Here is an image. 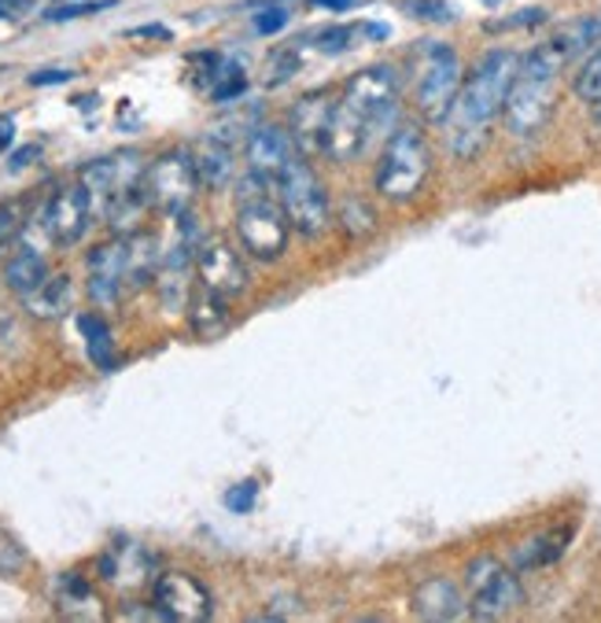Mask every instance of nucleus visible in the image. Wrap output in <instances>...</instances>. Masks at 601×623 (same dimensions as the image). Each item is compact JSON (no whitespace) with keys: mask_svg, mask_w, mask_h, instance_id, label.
<instances>
[{"mask_svg":"<svg viewBox=\"0 0 601 623\" xmlns=\"http://www.w3.org/2000/svg\"><path fill=\"white\" fill-rule=\"evenodd\" d=\"M399 115V78L388 63L358 71L347 82L344 96L333 107L329 123V140H325V156L336 162H351L373 145L377 137H384L396 129Z\"/></svg>","mask_w":601,"mask_h":623,"instance_id":"f257e3e1","label":"nucleus"},{"mask_svg":"<svg viewBox=\"0 0 601 623\" xmlns=\"http://www.w3.org/2000/svg\"><path fill=\"white\" fill-rule=\"evenodd\" d=\"M517 67H520L517 52L495 49L476 63L473 74H465L462 93H457L454 107L443 118L446 145H451L457 159H473L476 151L484 148L491 123H495L502 115V107H506V96L513 89V78H517Z\"/></svg>","mask_w":601,"mask_h":623,"instance_id":"f03ea898","label":"nucleus"},{"mask_svg":"<svg viewBox=\"0 0 601 623\" xmlns=\"http://www.w3.org/2000/svg\"><path fill=\"white\" fill-rule=\"evenodd\" d=\"M565 67H568V60L550 41H542L528 56H520L517 78H513L506 107H502V118H506V129L513 137H535L546 126V118L553 112L557 78H561Z\"/></svg>","mask_w":601,"mask_h":623,"instance_id":"7ed1b4c3","label":"nucleus"},{"mask_svg":"<svg viewBox=\"0 0 601 623\" xmlns=\"http://www.w3.org/2000/svg\"><path fill=\"white\" fill-rule=\"evenodd\" d=\"M236 203H240V211H236L240 244L259 262H277L284 251H288V233H292V222H288V214H284L281 196H277V181L247 170V178L240 181Z\"/></svg>","mask_w":601,"mask_h":623,"instance_id":"20e7f679","label":"nucleus"},{"mask_svg":"<svg viewBox=\"0 0 601 623\" xmlns=\"http://www.w3.org/2000/svg\"><path fill=\"white\" fill-rule=\"evenodd\" d=\"M429 173H432V148L424 140L421 126L402 123L391 129L377 162V192L391 203H407L424 189Z\"/></svg>","mask_w":601,"mask_h":623,"instance_id":"39448f33","label":"nucleus"},{"mask_svg":"<svg viewBox=\"0 0 601 623\" xmlns=\"http://www.w3.org/2000/svg\"><path fill=\"white\" fill-rule=\"evenodd\" d=\"M410 67H413V101H418V112L429 123H443L465 82L457 52L451 45H443V41H421V49L410 56Z\"/></svg>","mask_w":601,"mask_h":623,"instance_id":"423d86ee","label":"nucleus"},{"mask_svg":"<svg viewBox=\"0 0 601 623\" xmlns=\"http://www.w3.org/2000/svg\"><path fill=\"white\" fill-rule=\"evenodd\" d=\"M277 196H281V207H284V214H288L292 229L299 236L314 240L329 229V222H333L329 192H325L321 178L299 156H295L288 162V170L277 178Z\"/></svg>","mask_w":601,"mask_h":623,"instance_id":"0eeeda50","label":"nucleus"},{"mask_svg":"<svg viewBox=\"0 0 601 623\" xmlns=\"http://www.w3.org/2000/svg\"><path fill=\"white\" fill-rule=\"evenodd\" d=\"M468 587V616L473 620H502L524 605V587L513 568H506L498 557H476L465 568Z\"/></svg>","mask_w":601,"mask_h":623,"instance_id":"6e6552de","label":"nucleus"},{"mask_svg":"<svg viewBox=\"0 0 601 623\" xmlns=\"http://www.w3.org/2000/svg\"><path fill=\"white\" fill-rule=\"evenodd\" d=\"M196 189H200V178H196V167H192V151H170V156L156 159L145 170L148 207H156L162 214L189 211Z\"/></svg>","mask_w":601,"mask_h":623,"instance_id":"1a4fd4ad","label":"nucleus"},{"mask_svg":"<svg viewBox=\"0 0 601 623\" xmlns=\"http://www.w3.org/2000/svg\"><path fill=\"white\" fill-rule=\"evenodd\" d=\"M151 605L162 612V620H173V623H200V620H211V612H214V601L207 594V587L184 572L159 576L156 590H151Z\"/></svg>","mask_w":601,"mask_h":623,"instance_id":"9d476101","label":"nucleus"},{"mask_svg":"<svg viewBox=\"0 0 601 623\" xmlns=\"http://www.w3.org/2000/svg\"><path fill=\"white\" fill-rule=\"evenodd\" d=\"M89 218H93V196L78 181V184H67V189H60L56 196H52L45 214H41V229H45V236L52 240V244L71 247L85 236Z\"/></svg>","mask_w":601,"mask_h":623,"instance_id":"9b49d317","label":"nucleus"},{"mask_svg":"<svg viewBox=\"0 0 601 623\" xmlns=\"http://www.w3.org/2000/svg\"><path fill=\"white\" fill-rule=\"evenodd\" d=\"M145 181V167H140L137 151H118V156L96 159L82 170V184L89 189L93 200H104V207L129 189H140Z\"/></svg>","mask_w":601,"mask_h":623,"instance_id":"f8f14e48","label":"nucleus"},{"mask_svg":"<svg viewBox=\"0 0 601 623\" xmlns=\"http://www.w3.org/2000/svg\"><path fill=\"white\" fill-rule=\"evenodd\" d=\"M196 270H200L203 288L225 295V299H233V295L247 288L244 258H240L229 244H222V240H207V244H200V251H196Z\"/></svg>","mask_w":601,"mask_h":623,"instance_id":"ddd939ff","label":"nucleus"},{"mask_svg":"<svg viewBox=\"0 0 601 623\" xmlns=\"http://www.w3.org/2000/svg\"><path fill=\"white\" fill-rule=\"evenodd\" d=\"M333 107L336 104H329V96H325V93L303 96V101L292 104L288 134H292V145L299 148V156H318V151H325V140H329V123H333Z\"/></svg>","mask_w":601,"mask_h":623,"instance_id":"4468645a","label":"nucleus"},{"mask_svg":"<svg viewBox=\"0 0 601 623\" xmlns=\"http://www.w3.org/2000/svg\"><path fill=\"white\" fill-rule=\"evenodd\" d=\"M123 288H126V236H118L89 251V299L96 306H115Z\"/></svg>","mask_w":601,"mask_h":623,"instance_id":"2eb2a0df","label":"nucleus"},{"mask_svg":"<svg viewBox=\"0 0 601 623\" xmlns=\"http://www.w3.org/2000/svg\"><path fill=\"white\" fill-rule=\"evenodd\" d=\"M295 159L292 134L281 126H255L247 134V170L262 173V178L277 181L288 162Z\"/></svg>","mask_w":601,"mask_h":623,"instance_id":"dca6fc26","label":"nucleus"},{"mask_svg":"<svg viewBox=\"0 0 601 623\" xmlns=\"http://www.w3.org/2000/svg\"><path fill=\"white\" fill-rule=\"evenodd\" d=\"M410 605L418 620H457L468 612V598L451 576H432L413 590Z\"/></svg>","mask_w":601,"mask_h":623,"instance_id":"f3484780","label":"nucleus"},{"mask_svg":"<svg viewBox=\"0 0 601 623\" xmlns=\"http://www.w3.org/2000/svg\"><path fill=\"white\" fill-rule=\"evenodd\" d=\"M192 167H196V178H200L203 189H225L236 170L233 148H229L225 140H218L214 134H207L200 145L192 148Z\"/></svg>","mask_w":601,"mask_h":623,"instance_id":"a211bd4d","label":"nucleus"},{"mask_svg":"<svg viewBox=\"0 0 601 623\" xmlns=\"http://www.w3.org/2000/svg\"><path fill=\"white\" fill-rule=\"evenodd\" d=\"M45 281H49L45 255H41L34 244H19L15 255L4 262V284L15 295H23V299H27V295H34Z\"/></svg>","mask_w":601,"mask_h":623,"instance_id":"6ab92c4d","label":"nucleus"},{"mask_svg":"<svg viewBox=\"0 0 601 623\" xmlns=\"http://www.w3.org/2000/svg\"><path fill=\"white\" fill-rule=\"evenodd\" d=\"M568 539H572V531L568 528H553V531L535 535V539L520 542L517 550H513V568H517V572H535V568L561 561L565 550H568Z\"/></svg>","mask_w":601,"mask_h":623,"instance_id":"aec40b11","label":"nucleus"},{"mask_svg":"<svg viewBox=\"0 0 601 623\" xmlns=\"http://www.w3.org/2000/svg\"><path fill=\"white\" fill-rule=\"evenodd\" d=\"M159 266H162V251H159V240L148 236V233H134L126 236V284L129 288H145L159 277Z\"/></svg>","mask_w":601,"mask_h":623,"instance_id":"412c9836","label":"nucleus"},{"mask_svg":"<svg viewBox=\"0 0 601 623\" xmlns=\"http://www.w3.org/2000/svg\"><path fill=\"white\" fill-rule=\"evenodd\" d=\"M550 45L561 52L568 63L576 56H590V52L601 45V15H579L572 23H565L550 38Z\"/></svg>","mask_w":601,"mask_h":623,"instance_id":"4be33fe9","label":"nucleus"},{"mask_svg":"<svg viewBox=\"0 0 601 623\" xmlns=\"http://www.w3.org/2000/svg\"><path fill=\"white\" fill-rule=\"evenodd\" d=\"M229 299L225 295H218L211 288H200L189 295V318H192V329L203 336V340H214L218 332H225L229 325Z\"/></svg>","mask_w":601,"mask_h":623,"instance_id":"5701e85b","label":"nucleus"},{"mask_svg":"<svg viewBox=\"0 0 601 623\" xmlns=\"http://www.w3.org/2000/svg\"><path fill=\"white\" fill-rule=\"evenodd\" d=\"M30 303V314H38V318H63V314L71 310L74 303V284L71 277H49L34 295H27Z\"/></svg>","mask_w":601,"mask_h":623,"instance_id":"b1692460","label":"nucleus"},{"mask_svg":"<svg viewBox=\"0 0 601 623\" xmlns=\"http://www.w3.org/2000/svg\"><path fill=\"white\" fill-rule=\"evenodd\" d=\"M78 332L85 336V351H89L93 366H101L104 373H112L115 369V344H112V329H107V321L101 314H78Z\"/></svg>","mask_w":601,"mask_h":623,"instance_id":"393cba45","label":"nucleus"},{"mask_svg":"<svg viewBox=\"0 0 601 623\" xmlns=\"http://www.w3.org/2000/svg\"><path fill=\"white\" fill-rule=\"evenodd\" d=\"M572 89H576L579 101H583L590 112L601 118V45L583 60V67H579Z\"/></svg>","mask_w":601,"mask_h":623,"instance_id":"a878e982","label":"nucleus"},{"mask_svg":"<svg viewBox=\"0 0 601 623\" xmlns=\"http://www.w3.org/2000/svg\"><path fill=\"white\" fill-rule=\"evenodd\" d=\"M247 93V74L244 67H240L236 60H222V67H218V78L211 85V101L214 104H233L236 96H244Z\"/></svg>","mask_w":601,"mask_h":623,"instance_id":"bb28decb","label":"nucleus"},{"mask_svg":"<svg viewBox=\"0 0 601 623\" xmlns=\"http://www.w3.org/2000/svg\"><path fill=\"white\" fill-rule=\"evenodd\" d=\"M399 12H407L421 23H454V4L451 0H399Z\"/></svg>","mask_w":601,"mask_h":623,"instance_id":"cd10ccee","label":"nucleus"},{"mask_svg":"<svg viewBox=\"0 0 601 623\" xmlns=\"http://www.w3.org/2000/svg\"><path fill=\"white\" fill-rule=\"evenodd\" d=\"M107 8H115V0H74V4H60V8H49L45 19L49 23H71V19H85V15H96V12H107Z\"/></svg>","mask_w":601,"mask_h":623,"instance_id":"c85d7f7f","label":"nucleus"},{"mask_svg":"<svg viewBox=\"0 0 601 623\" xmlns=\"http://www.w3.org/2000/svg\"><path fill=\"white\" fill-rule=\"evenodd\" d=\"M295 71H299V56H295L292 49H277L266 63V85H284L288 78H295Z\"/></svg>","mask_w":601,"mask_h":623,"instance_id":"c756f323","label":"nucleus"},{"mask_svg":"<svg viewBox=\"0 0 601 623\" xmlns=\"http://www.w3.org/2000/svg\"><path fill=\"white\" fill-rule=\"evenodd\" d=\"M288 19H292L288 8H262V12L251 15V27H255L259 38H273V34H281V30L288 27Z\"/></svg>","mask_w":601,"mask_h":623,"instance_id":"7c9ffc66","label":"nucleus"},{"mask_svg":"<svg viewBox=\"0 0 601 623\" xmlns=\"http://www.w3.org/2000/svg\"><path fill=\"white\" fill-rule=\"evenodd\" d=\"M222 501H225V509H233V513H251L259 501V484L255 479H244V484L229 487Z\"/></svg>","mask_w":601,"mask_h":623,"instance_id":"2f4dec72","label":"nucleus"},{"mask_svg":"<svg viewBox=\"0 0 601 623\" xmlns=\"http://www.w3.org/2000/svg\"><path fill=\"white\" fill-rule=\"evenodd\" d=\"M373 222H377L373 207H362L358 200L347 203V211H344V229H347V233H369Z\"/></svg>","mask_w":601,"mask_h":623,"instance_id":"473e14b6","label":"nucleus"},{"mask_svg":"<svg viewBox=\"0 0 601 623\" xmlns=\"http://www.w3.org/2000/svg\"><path fill=\"white\" fill-rule=\"evenodd\" d=\"M347 41H351V27H325V30H318L314 45H318L321 52H344Z\"/></svg>","mask_w":601,"mask_h":623,"instance_id":"72a5a7b5","label":"nucleus"},{"mask_svg":"<svg viewBox=\"0 0 601 623\" xmlns=\"http://www.w3.org/2000/svg\"><path fill=\"white\" fill-rule=\"evenodd\" d=\"M19 568H23V553H19V546L8 535H0V576H12Z\"/></svg>","mask_w":601,"mask_h":623,"instance_id":"f704fd0d","label":"nucleus"},{"mask_svg":"<svg viewBox=\"0 0 601 623\" xmlns=\"http://www.w3.org/2000/svg\"><path fill=\"white\" fill-rule=\"evenodd\" d=\"M15 233H19V211L12 203H4V207H0V251L12 244Z\"/></svg>","mask_w":601,"mask_h":623,"instance_id":"c9c22d12","label":"nucleus"},{"mask_svg":"<svg viewBox=\"0 0 601 623\" xmlns=\"http://www.w3.org/2000/svg\"><path fill=\"white\" fill-rule=\"evenodd\" d=\"M30 8H34V0H0V23L30 15Z\"/></svg>","mask_w":601,"mask_h":623,"instance_id":"e433bc0d","label":"nucleus"},{"mask_svg":"<svg viewBox=\"0 0 601 623\" xmlns=\"http://www.w3.org/2000/svg\"><path fill=\"white\" fill-rule=\"evenodd\" d=\"M531 23H542V12H539V8L517 12V19H509V23H491L487 30H513V27H531Z\"/></svg>","mask_w":601,"mask_h":623,"instance_id":"4c0bfd02","label":"nucleus"},{"mask_svg":"<svg viewBox=\"0 0 601 623\" xmlns=\"http://www.w3.org/2000/svg\"><path fill=\"white\" fill-rule=\"evenodd\" d=\"M71 78H74V71H38V74H30V85H63Z\"/></svg>","mask_w":601,"mask_h":623,"instance_id":"58836bf2","label":"nucleus"},{"mask_svg":"<svg viewBox=\"0 0 601 623\" xmlns=\"http://www.w3.org/2000/svg\"><path fill=\"white\" fill-rule=\"evenodd\" d=\"M38 156H41V145H27V148H19V151H15L8 167H12V170H23V167H30V162H34Z\"/></svg>","mask_w":601,"mask_h":623,"instance_id":"ea45409f","label":"nucleus"},{"mask_svg":"<svg viewBox=\"0 0 601 623\" xmlns=\"http://www.w3.org/2000/svg\"><path fill=\"white\" fill-rule=\"evenodd\" d=\"M15 140V118L12 115H0V151L12 148Z\"/></svg>","mask_w":601,"mask_h":623,"instance_id":"a19ab883","label":"nucleus"},{"mask_svg":"<svg viewBox=\"0 0 601 623\" xmlns=\"http://www.w3.org/2000/svg\"><path fill=\"white\" fill-rule=\"evenodd\" d=\"M129 38H162L170 41V30L167 27H137V30H126Z\"/></svg>","mask_w":601,"mask_h":623,"instance_id":"79ce46f5","label":"nucleus"},{"mask_svg":"<svg viewBox=\"0 0 601 623\" xmlns=\"http://www.w3.org/2000/svg\"><path fill=\"white\" fill-rule=\"evenodd\" d=\"M314 8H325V12H347L355 0H310Z\"/></svg>","mask_w":601,"mask_h":623,"instance_id":"37998d69","label":"nucleus"},{"mask_svg":"<svg viewBox=\"0 0 601 623\" xmlns=\"http://www.w3.org/2000/svg\"><path fill=\"white\" fill-rule=\"evenodd\" d=\"M366 38H373V41H388L391 38V27L388 23H366Z\"/></svg>","mask_w":601,"mask_h":623,"instance_id":"c03bdc74","label":"nucleus"},{"mask_svg":"<svg viewBox=\"0 0 601 623\" xmlns=\"http://www.w3.org/2000/svg\"><path fill=\"white\" fill-rule=\"evenodd\" d=\"M484 4H491V8H495V4H502V0H484Z\"/></svg>","mask_w":601,"mask_h":623,"instance_id":"a18cd8bd","label":"nucleus"}]
</instances>
